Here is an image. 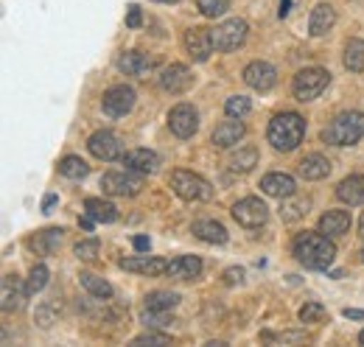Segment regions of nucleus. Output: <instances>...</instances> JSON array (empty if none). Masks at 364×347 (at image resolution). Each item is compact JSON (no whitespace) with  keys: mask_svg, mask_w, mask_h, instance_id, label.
<instances>
[{"mask_svg":"<svg viewBox=\"0 0 364 347\" xmlns=\"http://www.w3.org/2000/svg\"><path fill=\"white\" fill-rule=\"evenodd\" d=\"M140 319H143V325H146V328H166V325H171V322H174V319L168 316V311H149V308L143 311V316H140Z\"/></svg>","mask_w":364,"mask_h":347,"instance_id":"40","label":"nucleus"},{"mask_svg":"<svg viewBox=\"0 0 364 347\" xmlns=\"http://www.w3.org/2000/svg\"><path fill=\"white\" fill-rule=\"evenodd\" d=\"M191 233H193L199 241H205V244H225V241H228V230H225L219 221H213V218H199V221H193Z\"/></svg>","mask_w":364,"mask_h":347,"instance_id":"26","label":"nucleus"},{"mask_svg":"<svg viewBox=\"0 0 364 347\" xmlns=\"http://www.w3.org/2000/svg\"><path fill=\"white\" fill-rule=\"evenodd\" d=\"M261 191H264L267 196L286 199V196H291V193L297 191V182H294V176H291V174L272 171V174H267V176L261 179Z\"/></svg>","mask_w":364,"mask_h":347,"instance_id":"21","label":"nucleus"},{"mask_svg":"<svg viewBox=\"0 0 364 347\" xmlns=\"http://www.w3.org/2000/svg\"><path fill=\"white\" fill-rule=\"evenodd\" d=\"M85 213L92 216L95 221H101V224H112L115 218H118V208L112 205V202H107V199H85Z\"/></svg>","mask_w":364,"mask_h":347,"instance_id":"28","label":"nucleus"},{"mask_svg":"<svg viewBox=\"0 0 364 347\" xmlns=\"http://www.w3.org/2000/svg\"><path fill=\"white\" fill-rule=\"evenodd\" d=\"M56 202H59V196L56 193H48L46 202H43V213H53V208H56Z\"/></svg>","mask_w":364,"mask_h":347,"instance_id":"46","label":"nucleus"},{"mask_svg":"<svg viewBox=\"0 0 364 347\" xmlns=\"http://www.w3.org/2000/svg\"><path fill=\"white\" fill-rule=\"evenodd\" d=\"M115 65H118V70L127 73V76H146L157 62H154V56H149V53H143V50H124Z\"/></svg>","mask_w":364,"mask_h":347,"instance_id":"17","label":"nucleus"},{"mask_svg":"<svg viewBox=\"0 0 364 347\" xmlns=\"http://www.w3.org/2000/svg\"><path fill=\"white\" fill-rule=\"evenodd\" d=\"M168 274L174 280H193L202 274V260L196 255H180V258L168 260Z\"/></svg>","mask_w":364,"mask_h":347,"instance_id":"27","label":"nucleus"},{"mask_svg":"<svg viewBox=\"0 0 364 347\" xmlns=\"http://www.w3.org/2000/svg\"><path fill=\"white\" fill-rule=\"evenodd\" d=\"M154 3H180V0H154Z\"/></svg>","mask_w":364,"mask_h":347,"instance_id":"50","label":"nucleus"},{"mask_svg":"<svg viewBox=\"0 0 364 347\" xmlns=\"http://www.w3.org/2000/svg\"><path fill=\"white\" fill-rule=\"evenodd\" d=\"M79 283H82L85 292H90L95 300H109V297H112V286H109L104 277L92 274V272H82V274H79Z\"/></svg>","mask_w":364,"mask_h":347,"instance_id":"29","label":"nucleus"},{"mask_svg":"<svg viewBox=\"0 0 364 347\" xmlns=\"http://www.w3.org/2000/svg\"><path fill=\"white\" fill-rule=\"evenodd\" d=\"M135 90L127 85H115L109 87L107 92H104V112L109 115V118H124V115H129L132 110H135Z\"/></svg>","mask_w":364,"mask_h":347,"instance_id":"10","label":"nucleus"},{"mask_svg":"<svg viewBox=\"0 0 364 347\" xmlns=\"http://www.w3.org/2000/svg\"><path fill=\"white\" fill-rule=\"evenodd\" d=\"M359 235H364V213H362V218H359Z\"/></svg>","mask_w":364,"mask_h":347,"instance_id":"49","label":"nucleus"},{"mask_svg":"<svg viewBox=\"0 0 364 347\" xmlns=\"http://www.w3.org/2000/svg\"><path fill=\"white\" fill-rule=\"evenodd\" d=\"M250 110H252V104H250L247 95H232V98H228V104H225V112H228L230 118H244Z\"/></svg>","mask_w":364,"mask_h":347,"instance_id":"37","label":"nucleus"},{"mask_svg":"<svg viewBox=\"0 0 364 347\" xmlns=\"http://www.w3.org/2000/svg\"><path fill=\"white\" fill-rule=\"evenodd\" d=\"M336 23V9L331 3H317L311 9V17H309V34L311 37H325Z\"/></svg>","mask_w":364,"mask_h":347,"instance_id":"22","label":"nucleus"},{"mask_svg":"<svg viewBox=\"0 0 364 347\" xmlns=\"http://www.w3.org/2000/svg\"><path fill=\"white\" fill-rule=\"evenodd\" d=\"M37 322H40L43 328H50V322H53V305H43V308H37Z\"/></svg>","mask_w":364,"mask_h":347,"instance_id":"44","label":"nucleus"},{"mask_svg":"<svg viewBox=\"0 0 364 347\" xmlns=\"http://www.w3.org/2000/svg\"><path fill=\"white\" fill-rule=\"evenodd\" d=\"M222 277H225V283H230V286H232V283H241V280H244V269H241V266H232Z\"/></svg>","mask_w":364,"mask_h":347,"instance_id":"45","label":"nucleus"},{"mask_svg":"<svg viewBox=\"0 0 364 347\" xmlns=\"http://www.w3.org/2000/svg\"><path fill=\"white\" fill-rule=\"evenodd\" d=\"M232 218H235L241 227H247V230H258V227L267 224L269 208H267L258 196H247V199H238V202L232 205Z\"/></svg>","mask_w":364,"mask_h":347,"instance_id":"8","label":"nucleus"},{"mask_svg":"<svg viewBox=\"0 0 364 347\" xmlns=\"http://www.w3.org/2000/svg\"><path fill=\"white\" fill-rule=\"evenodd\" d=\"M350 230V213L348 210H328L319 216V233L331 235V238H339Z\"/></svg>","mask_w":364,"mask_h":347,"instance_id":"25","label":"nucleus"},{"mask_svg":"<svg viewBox=\"0 0 364 347\" xmlns=\"http://www.w3.org/2000/svg\"><path fill=\"white\" fill-rule=\"evenodd\" d=\"M140 23H143V14H140V6H129V11H127V26L129 28H140Z\"/></svg>","mask_w":364,"mask_h":347,"instance_id":"43","label":"nucleus"},{"mask_svg":"<svg viewBox=\"0 0 364 347\" xmlns=\"http://www.w3.org/2000/svg\"><path fill=\"white\" fill-rule=\"evenodd\" d=\"M364 137V112L350 110L336 115L325 129H322V140L328 146H356Z\"/></svg>","mask_w":364,"mask_h":347,"instance_id":"3","label":"nucleus"},{"mask_svg":"<svg viewBox=\"0 0 364 347\" xmlns=\"http://www.w3.org/2000/svg\"><path fill=\"white\" fill-rule=\"evenodd\" d=\"M264 342H291V345H300V342H309L311 336L306 331H286V333H272V331H264L261 333Z\"/></svg>","mask_w":364,"mask_h":347,"instance_id":"36","label":"nucleus"},{"mask_svg":"<svg viewBox=\"0 0 364 347\" xmlns=\"http://www.w3.org/2000/svg\"><path fill=\"white\" fill-rule=\"evenodd\" d=\"M163 347V345H171V339L168 336H163V333H143V336H135L132 339V347Z\"/></svg>","mask_w":364,"mask_h":347,"instance_id":"42","label":"nucleus"},{"mask_svg":"<svg viewBox=\"0 0 364 347\" xmlns=\"http://www.w3.org/2000/svg\"><path fill=\"white\" fill-rule=\"evenodd\" d=\"M309 208H311V199H306V196H286V202L280 205V218L283 221H297V218H303L309 213Z\"/></svg>","mask_w":364,"mask_h":347,"instance_id":"31","label":"nucleus"},{"mask_svg":"<svg viewBox=\"0 0 364 347\" xmlns=\"http://www.w3.org/2000/svg\"><path fill=\"white\" fill-rule=\"evenodd\" d=\"M101 188L109 196H137L143 191V174L137 171H107L101 176Z\"/></svg>","mask_w":364,"mask_h":347,"instance_id":"6","label":"nucleus"},{"mask_svg":"<svg viewBox=\"0 0 364 347\" xmlns=\"http://www.w3.org/2000/svg\"><path fill=\"white\" fill-rule=\"evenodd\" d=\"M87 151H90L95 160H104V163H112V160H121L124 157V143L115 132H92L90 140H87Z\"/></svg>","mask_w":364,"mask_h":347,"instance_id":"9","label":"nucleus"},{"mask_svg":"<svg viewBox=\"0 0 364 347\" xmlns=\"http://www.w3.org/2000/svg\"><path fill=\"white\" fill-rule=\"evenodd\" d=\"M297 174L303 176V179H309V182H317V179H325L328 174H331V160L325 157V154H306L303 160H300V166H297Z\"/></svg>","mask_w":364,"mask_h":347,"instance_id":"24","label":"nucleus"},{"mask_svg":"<svg viewBox=\"0 0 364 347\" xmlns=\"http://www.w3.org/2000/svg\"><path fill=\"white\" fill-rule=\"evenodd\" d=\"M300 322H325L328 319V311H325V305L322 303H306L300 308Z\"/></svg>","mask_w":364,"mask_h":347,"instance_id":"39","label":"nucleus"},{"mask_svg":"<svg viewBox=\"0 0 364 347\" xmlns=\"http://www.w3.org/2000/svg\"><path fill=\"white\" fill-rule=\"evenodd\" d=\"M132 244H135L137 252H149V238H146V235H135V241H132Z\"/></svg>","mask_w":364,"mask_h":347,"instance_id":"47","label":"nucleus"},{"mask_svg":"<svg viewBox=\"0 0 364 347\" xmlns=\"http://www.w3.org/2000/svg\"><path fill=\"white\" fill-rule=\"evenodd\" d=\"M306 137V121L297 112H280L269 121L267 140L272 143L277 151H294Z\"/></svg>","mask_w":364,"mask_h":347,"instance_id":"2","label":"nucleus"},{"mask_svg":"<svg viewBox=\"0 0 364 347\" xmlns=\"http://www.w3.org/2000/svg\"><path fill=\"white\" fill-rule=\"evenodd\" d=\"M62 238H65V230L62 227H46V230H40V233H34L28 238V247H31L34 255H43L46 258V255H53L59 250Z\"/></svg>","mask_w":364,"mask_h":347,"instance_id":"18","label":"nucleus"},{"mask_svg":"<svg viewBox=\"0 0 364 347\" xmlns=\"http://www.w3.org/2000/svg\"><path fill=\"white\" fill-rule=\"evenodd\" d=\"M168 185L185 202H210L213 199V185L205 176H199V174L193 171H182V169L174 171L171 179H168Z\"/></svg>","mask_w":364,"mask_h":347,"instance_id":"4","label":"nucleus"},{"mask_svg":"<svg viewBox=\"0 0 364 347\" xmlns=\"http://www.w3.org/2000/svg\"><path fill=\"white\" fill-rule=\"evenodd\" d=\"M244 134H247V127L241 124V118H232V121H225V124H219L213 134H210V143L216 146V149H232L238 140H244Z\"/></svg>","mask_w":364,"mask_h":347,"instance_id":"20","label":"nucleus"},{"mask_svg":"<svg viewBox=\"0 0 364 347\" xmlns=\"http://www.w3.org/2000/svg\"><path fill=\"white\" fill-rule=\"evenodd\" d=\"M121 269L143 274V277H160V274H168V260L149 258V255H135V258H121Z\"/></svg>","mask_w":364,"mask_h":347,"instance_id":"16","label":"nucleus"},{"mask_svg":"<svg viewBox=\"0 0 364 347\" xmlns=\"http://www.w3.org/2000/svg\"><path fill=\"white\" fill-rule=\"evenodd\" d=\"M196 9L205 17H222V14H228L230 0H196Z\"/></svg>","mask_w":364,"mask_h":347,"instance_id":"38","label":"nucleus"},{"mask_svg":"<svg viewBox=\"0 0 364 347\" xmlns=\"http://www.w3.org/2000/svg\"><path fill=\"white\" fill-rule=\"evenodd\" d=\"M359 342H362V345H364V331H362V333H359Z\"/></svg>","mask_w":364,"mask_h":347,"instance_id":"51","label":"nucleus"},{"mask_svg":"<svg viewBox=\"0 0 364 347\" xmlns=\"http://www.w3.org/2000/svg\"><path fill=\"white\" fill-rule=\"evenodd\" d=\"M336 199L345 202V205H350V208L362 205L364 202V176L362 174H350V176H345V179L336 185Z\"/></svg>","mask_w":364,"mask_h":347,"instance_id":"23","label":"nucleus"},{"mask_svg":"<svg viewBox=\"0 0 364 347\" xmlns=\"http://www.w3.org/2000/svg\"><path fill=\"white\" fill-rule=\"evenodd\" d=\"M258 166V149L255 146H241L232 157H230V169L235 174H247Z\"/></svg>","mask_w":364,"mask_h":347,"instance_id":"30","label":"nucleus"},{"mask_svg":"<svg viewBox=\"0 0 364 347\" xmlns=\"http://www.w3.org/2000/svg\"><path fill=\"white\" fill-rule=\"evenodd\" d=\"M193 85V73L180 65V62H174V65H168V68H163L160 70V87L166 90V92H185L188 87Z\"/></svg>","mask_w":364,"mask_h":347,"instance_id":"15","label":"nucleus"},{"mask_svg":"<svg viewBox=\"0 0 364 347\" xmlns=\"http://www.w3.org/2000/svg\"><path fill=\"white\" fill-rule=\"evenodd\" d=\"M121 163L129 169V171H137V174H154L160 169V157L154 154V151H149V149H129V151H124V157H121Z\"/></svg>","mask_w":364,"mask_h":347,"instance_id":"19","label":"nucleus"},{"mask_svg":"<svg viewBox=\"0 0 364 347\" xmlns=\"http://www.w3.org/2000/svg\"><path fill=\"white\" fill-rule=\"evenodd\" d=\"M182 43H185V50H188V56H191L193 62H208L210 53L216 50V45H213V31H210V28H202V26L188 28L185 37H182Z\"/></svg>","mask_w":364,"mask_h":347,"instance_id":"11","label":"nucleus"},{"mask_svg":"<svg viewBox=\"0 0 364 347\" xmlns=\"http://www.w3.org/2000/svg\"><path fill=\"white\" fill-rule=\"evenodd\" d=\"M48 277H50V272H48L46 263H37L34 269H31V274H28V294H40L43 289L48 286Z\"/></svg>","mask_w":364,"mask_h":347,"instance_id":"35","label":"nucleus"},{"mask_svg":"<svg viewBox=\"0 0 364 347\" xmlns=\"http://www.w3.org/2000/svg\"><path fill=\"white\" fill-rule=\"evenodd\" d=\"M342 62L350 73H364V40H348Z\"/></svg>","mask_w":364,"mask_h":347,"instance_id":"32","label":"nucleus"},{"mask_svg":"<svg viewBox=\"0 0 364 347\" xmlns=\"http://www.w3.org/2000/svg\"><path fill=\"white\" fill-rule=\"evenodd\" d=\"M294 258L300 260L306 269H328L336 258V247L331 241V235L325 233H300L291 244Z\"/></svg>","mask_w":364,"mask_h":347,"instance_id":"1","label":"nucleus"},{"mask_svg":"<svg viewBox=\"0 0 364 347\" xmlns=\"http://www.w3.org/2000/svg\"><path fill=\"white\" fill-rule=\"evenodd\" d=\"M26 297H31L28 294V286H23L17 280V274H3V283H0V300H3L0 308H3V314L20 311L26 305Z\"/></svg>","mask_w":364,"mask_h":347,"instance_id":"13","label":"nucleus"},{"mask_svg":"<svg viewBox=\"0 0 364 347\" xmlns=\"http://www.w3.org/2000/svg\"><path fill=\"white\" fill-rule=\"evenodd\" d=\"M59 174L68 176V179H85L90 174V166L82 160V157H65L59 163Z\"/></svg>","mask_w":364,"mask_h":347,"instance_id":"34","label":"nucleus"},{"mask_svg":"<svg viewBox=\"0 0 364 347\" xmlns=\"http://www.w3.org/2000/svg\"><path fill=\"white\" fill-rule=\"evenodd\" d=\"M359 255H362V263H364V247H362V252H359Z\"/></svg>","mask_w":364,"mask_h":347,"instance_id":"52","label":"nucleus"},{"mask_svg":"<svg viewBox=\"0 0 364 347\" xmlns=\"http://www.w3.org/2000/svg\"><path fill=\"white\" fill-rule=\"evenodd\" d=\"M168 129L174 132L177 137L188 140L193 137L199 129V112L191 107V104H177L171 112H168Z\"/></svg>","mask_w":364,"mask_h":347,"instance_id":"12","label":"nucleus"},{"mask_svg":"<svg viewBox=\"0 0 364 347\" xmlns=\"http://www.w3.org/2000/svg\"><path fill=\"white\" fill-rule=\"evenodd\" d=\"M98 250H101L98 238H87V241H79V244L73 247V252H76V258H79V260H92L95 255H98Z\"/></svg>","mask_w":364,"mask_h":347,"instance_id":"41","label":"nucleus"},{"mask_svg":"<svg viewBox=\"0 0 364 347\" xmlns=\"http://www.w3.org/2000/svg\"><path fill=\"white\" fill-rule=\"evenodd\" d=\"M342 314H345L348 319H362V322H364V311H359V308H345Z\"/></svg>","mask_w":364,"mask_h":347,"instance_id":"48","label":"nucleus"},{"mask_svg":"<svg viewBox=\"0 0 364 347\" xmlns=\"http://www.w3.org/2000/svg\"><path fill=\"white\" fill-rule=\"evenodd\" d=\"M177 303H180V294H174V292H151L143 300L149 311H171V308H177Z\"/></svg>","mask_w":364,"mask_h":347,"instance_id":"33","label":"nucleus"},{"mask_svg":"<svg viewBox=\"0 0 364 347\" xmlns=\"http://www.w3.org/2000/svg\"><path fill=\"white\" fill-rule=\"evenodd\" d=\"M247 31H250L247 20H241V17L225 20V23L216 26V31H213V45H216V50H222V53L238 50V48L244 45V40H247Z\"/></svg>","mask_w":364,"mask_h":347,"instance_id":"7","label":"nucleus"},{"mask_svg":"<svg viewBox=\"0 0 364 347\" xmlns=\"http://www.w3.org/2000/svg\"><path fill=\"white\" fill-rule=\"evenodd\" d=\"M244 82L252 87V90H258V92H269L274 85H277V70H274V65L269 62H250L247 68H244Z\"/></svg>","mask_w":364,"mask_h":347,"instance_id":"14","label":"nucleus"},{"mask_svg":"<svg viewBox=\"0 0 364 347\" xmlns=\"http://www.w3.org/2000/svg\"><path fill=\"white\" fill-rule=\"evenodd\" d=\"M331 85V73L325 70V68H306V70H300L297 76H294V82H291V92H294V98L297 101H314L322 95V90Z\"/></svg>","mask_w":364,"mask_h":347,"instance_id":"5","label":"nucleus"}]
</instances>
